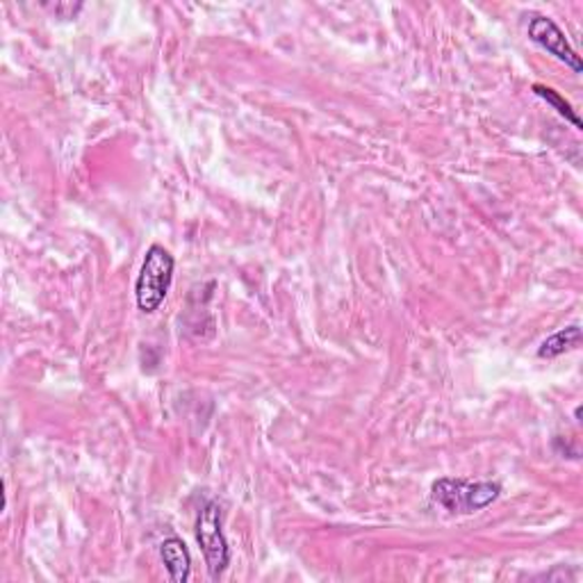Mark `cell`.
I'll list each match as a JSON object with an SVG mask.
<instances>
[{
  "mask_svg": "<svg viewBox=\"0 0 583 583\" xmlns=\"http://www.w3.org/2000/svg\"><path fill=\"white\" fill-rule=\"evenodd\" d=\"M502 497L497 481H468L442 476L431 485V500L454 515H472Z\"/></svg>",
  "mask_w": 583,
  "mask_h": 583,
  "instance_id": "obj_1",
  "label": "cell"
},
{
  "mask_svg": "<svg viewBox=\"0 0 583 583\" xmlns=\"http://www.w3.org/2000/svg\"><path fill=\"white\" fill-rule=\"evenodd\" d=\"M173 269H175V260L164 247L160 244L149 247L138 283H134V299H138V308L144 312V315H153V312L160 310V305L164 303L173 281Z\"/></svg>",
  "mask_w": 583,
  "mask_h": 583,
  "instance_id": "obj_2",
  "label": "cell"
},
{
  "mask_svg": "<svg viewBox=\"0 0 583 583\" xmlns=\"http://www.w3.org/2000/svg\"><path fill=\"white\" fill-rule=\"evenodd\" d=\"M221 520L223 513L219 502H208L197 517V541L212 579H219L231 565V547L227 535H223Z\"/></svg>",
  "mask_w": 583,
  "mask_h": 583,
  "instance_id": "obj_3",
  "label": "cell"
},
{
  "mask_svg": "<svg viewBox=\"0 0 583 583\" xmlns=\"http://www.w3.org/2000/svg\"><path fill=\"white\" fill-rule=\"evenodd\" d=\"M529 39L533 43H537V47H541L543 51H547L550 56H554L559 62L570 67L574 73L583 71L581 58L570 47L565 32L559 28V23L554 19L543 17V14L531 17V21H529Z\"/></svg>",
  "mask_w": 583,
  "mask_h": 583,
  "instance_id": "obj_4",
  "label": "cell"
},
{
  "mask_svg": "<svg viewBox=\"0 0 583 583\" xmlns=\"http://www.w3.org/2000/svg\"><path fill=\"white\" fill-rule=\"evenodd\" d=\"M160 559L173 583H185L192 576V556L181 537H167L160 545Z\"/></svg>",
  "mask_w": 583,
  "mask_h": 583,
  "instance_id": "obj_5",
  "label": "cell"
},
{
  "mask_svg": "<svg viewBox=\"0 0 583 583\" xmlns=\"http://www.w3.org/2000/svg\"><path fill=\"white\" fill-rule=\"evenodd\" d=\"M579 344H581V326L572 324L567 329H561L554 335H550L541 344V349H537V358H547V361H552V358H559L567 351L579 349Z\"/></svg>",
  "mask_w": 583,
  "mask_h": 583,
  "instance_id": "obj_6",
  "label": "cell"
},
{
  "mask_svg": "<svg viewBox=\"0 0 583 583\" xmlns=\"http://www.w3.org/2000/svg\"><path fill=\"white\" fill-rule=\"evenodd\" d=\"M533 94H535L537 99H543L550 108H554L567 123H572L574 130H583L576 110L570 105V101H565V99L556 92V89H552V87H547V84H533Z\"/></svg>",
  "mask_w": 583,
  "mask_h": 583,
  "instance_id": "obj_7",
  "label": "cell"
}]
</instances>
